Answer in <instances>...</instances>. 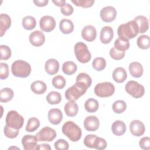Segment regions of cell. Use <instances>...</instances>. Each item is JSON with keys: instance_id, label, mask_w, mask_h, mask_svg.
Segmentation results:
<instances>
[{"instance_id": "cell-1", "label": "cell", "mask_w": 150, "mask_h": 150, "mask_svg": "<svg viewBox=\"0 0 150 150\" xmlns=\"http://www.w3.org/2000/svg\"><path fill=\"white\" fill-rule=\"evenodd\" d=\"M117 33L119 38L129 40L136 37L139 33L138 26L134 20L130 21L120 25L118 28Z\"/></svg>"}, {"instance_id": "cell-2", "label": "cell", "mask_w": 150, "mask_h": 150, "mask_svg": "<svg viewBox=\"0 0 150 150\" xmlns=\"http://www.w3.org/2000/svg\"><path fill=\"white\" fill-rule=\"evenodd\" d=\"M62 132L72 142L78 141L81 137V128L73 121H68L62 126Z\"/></svg>"}, {"instance_id": "cell-3", "label": "cell", "mask_w": 150, "mask_h": 150, "mask_svg": "<svg viewBox=\"0 0 150 150\" xmlns=\"http://www.w3.org/2000/svg\"><path fill=\"white\" fill-rule=\"evenodd\" d=\"M11 71L15 77L25 78L30 74L31 67L28 62L22 60H17L12 64Z\"/></svg>"}, {"instance_id": "cell-4", "label": "cell", "mask_w": 150, "mask_h": 150, "mask_svg": "<svg viewBox=\"0 0 150 150\" xmlns=\"http://www.w3.org/2000/svg\"><path fill=\"white\" fill-rule=\"evenodd\" d=\"M87 86L81 82H76L71 87L65 91V97L69 101H76L85 94L87 90Z\"/></svg>"}, {"instance_id": "cell-5", "label": "cell", "mask_w": 150, "mask_h": 150, "mask_svg": "<svg viewBox=\"0 0 150 150\" xmlns=\"http://www.w3.org/2000/svg\"><path fill=\"white\" fill-rule=\"evenodd\" d=\"M74 51L77 60L82 63L88 62L91 57V53L87 46L82 42L76 43L74 47Z\"/></svg>"}, {"instance_id": "cell-6", "label": "cell", "mask_w": 150, "mask_h": 150, "mask_svg": "<svg viewBox=\"0 0 150 150\" xmlns=\"http://www.w3.org/2000/svg\"><path fill=\"white\" fill-rule=\"evenodd\" d=\"M83 143L84 145L88 148H94L98 150L104 149L107 147L106 141L94 134L87 135L84 139Z\"/></svg>"}, {"instance_id": "cell-7", "label": "cell", "mask_w": 150, "mask_h": 150, "mask_svg": "<svg viewBox=\"0 0 150 150\" xmlns=\"http://www.w3.org/2000/svg\"><path fill=\"white\" fill-rule=\"evenodd\" d=\"M5 122L6 125L8 127L15 129H19L24 124V119L16 111L11 110L8 112Z\"/></svg>"}, {"instance_id": "cell-8", "label": "cell", "mask_w": 150, "mask_h": 150, "mask_svg": "<svg viewBox=\"0 0 150 150\" xmlns=\"http://www.w3.org/2000/svg\"><path fill=\"white\" fill-rule=\"evenodd\" d=\"M115 91L114 86L110 82L100 83L94 87V93L100 97H108L111 96Z\"/></svg>"}, {"instance_id": "cell-9", "label": "cell", "mask_w": 150, "mask_h": 150, "mask_svg": "<svg viewBox=\"0 0 150 150\" xmlns=\"http://www.w3.org/2000/svg\"><path fill=\"white\" fill-rule=\"evenodd\" d=\"M127 93L135 98H141L145 93L144 87L137 81L130 80L125 86Z\"/></svg>"}, {"instance_id": "cell-10", "label": "cell", "mask_w": 150, "mask_h": 150, "mask_svg": "<svg viewBox=\"0 0 150 150\" xmlns=\"http://www.w3.org/2000/svg\"><path fill=\"white\" fill-rule=\"evenodd\" d=\"M56 131L49 127H45L35 135L38 141L50 142L56 137Z\"/></svg>"}, {"instance_id": "cell-11", "label": "cell", "mask_w": 150, "mask_h": 150, "mask_svg": "<svg viewBox=\"0 0 150 150\" xmlns=\"http://www.w3.org/2000/svg\"><path fill=\"white\" fill-rule=\"evenodd\" d=\"M40 29L46 32L52 31L56 26V21L54 18L49 15H45L42 17L39 21Z\"/></svg>"}, {"instance_id": "cell-12", "label": "cell", "mask_w": 150, "mask_h": 150, "mask_svg": "<svg viewBox=\"0 0 150 150\" xmlns=\"http://www.w3.org/2000/svg\"><path fill=\"white\" fill-rule=\"evenodd\" d=\"M117 16V11L115 8L111 6H107L103 8L100 11V17L105 22L113 21Z\"/></svg>"}, {"instance_id": "cell-13", "label": "cell", "mask_w": 150, "mask_h": 150, "mask_svg": "<svg viewBox=\"0 0 150 150\" xmlns=\"http://www.w3.org/2000/svg\"><path fill=\"white\" fill-rule=\"evenodd\" d=\"M22 144L25 150L38 149V140L35 135H25L22 138Z\"/></svg>"}, {"instance_id": "cell-14", "label": "cell", "mask_w": 150, "mask_h": 150, "mask_svg": "<svg viewBox=\"0 0 150 150\" xmlns=\"http://www.w3.org/2000/svg\"><path fill=\"white\" fill-rule=\"evenodd\" d=\"M129 130L131 133L135 137L142 135L145 131L144 124L139 120H133L129 124Z\"/></svg>"}, {"instance_id": "cell-15", "label": "cell", "mask_w": 150, "mask_h": 150, "mask_svg": "<svg viewBox=\"0 0 150 150\" xmlns=\"http://www.w3.org/2000/svg\"><path fill=\"white\" fill-rule=\"evenodd\" d=\"M29 42L34 46L39 47L43 45L45 41V36L40 30H35L32 32L29 37Z\"/></svg>"}, {"instance_id": "cell-16", "label": "cell", "mask_w": 150, "mask_h": 150, "mask_svg": "<svg viewBox=\"0 0 150 150\" xmlns=\"http://www.w3.org/2000/svg\"><path fill=\"white\" fill-rule=\"evenodd\" d=\"M100 125L98 118L94 115L87 117L84 121V127L88 131H96Z\"/></svg>"}, {"instance_id": "cell-17", "label": "cell", "mask_w": 150, "mask_h": 150, "mask_svg": "<svg viewBox=\"0 0 150 150\" xmlns=\"http://www.w3.org/2000/svg\"><path fill=\"white\" fill-rule=\"evenodd\" d=\"M97 31L92 25H87L81 30V36L83 39L87 42H92L96 38Z\"/></svg>"}, {"instance_id": "cell-18", "label": "cell", "mask_w": 150, "mask_h": 150, "mask_svg": "<svg viewBox=\"0 0 150 150\" xmlns=\"http://www.w3.org/2000/svg\"><path fill=\"white\" fill-rule=\"evenodd\" d=\"M48 120L53 125L59 124L63 119V114L59 108H52L48 112Z\"/></svg>"}, {"instance_id": "cell-19", "label": "cell", "mask_w": 150, "mask_h": 150, "mask_svg": "<svg viewBox=\"0 0 150 150\" xmlns=\"http://www.w3.org/2000/svg\"><path fill=\"white\" fill-rule=\"evenodd\" d=\"M113 36L114 32L111 27L105 26L102 28L100 35V39L101 43L104 44L109 43L112 39Z\"/></svg>"}, {"instance_id": "cell-20", "label": "cell", "mask_w": 150, "mask_h": 150, "mask_svg": "<svg viewBox=\"0 0 150 150\" xmlns=\"http://www.w3.org/2000/svg\"><path fill=\"white\" fill-rule=\"evenodd\" d=\"M45 69L48 74L54 75L58 72L59 63L56 59H49L45 62Z\"/></svg>"}, {"instance_id": "cell-21", "label": "cell", "mask_w": 150, "mask_h": 150, "mask_svg": "<svg viewBox=\"0 0 150 150\" xmlns=\"http://www.w3.org/2000/svg\"><path fill=\"white\" fill-rule=\"evenodd\" d=\"M11 25V19L6 13L0 15V35L2 36L5 32L9 29Z\"/></svg>"}, {"instance_id": "cell-22", "label": "cell", "mask_w": 150, "mask_h": 150, "mask_svg": "<svg viewBox=\"0 0 150 150\" xmlns=\"http://www.w3.org/2000/svg\"><path fill=\"white\" fill-rule=\"evenodd\" d=\"M134 21L138 26L139 33H143L148 30L149 28V21L146 17L142 15H138L134 18Z\"/></svg>"}, {"instance_id": "cell-23", "label": "cell", "mask_w": 150, "mask_h": 150, "mask_svg": "<svg viewBox=\"0 0 150 150\" xmlns=\"http://www.w3.org/2000/svg\"><path fill=\"white\" fill-rule=\"evenodd\" d=\"M143 67L142 64L137 62H134L129 65V71L130 74L135 78L140 77L143 74Z\"/></svg>"}, {"instance_id": "cell-24", "label": "cell", "mask_w": 150, "mask_h": 150, "mask_svg": "<svg viewBox=\"0 0 150 150\" xmlns=\"http://www.w3.org/2000/svg\"><path fill=\"white\" fill-rule=\"evenodd\" d=\"M127 77V73L126 70L121 67H117L114 69L112 73V79L113 80L118 83H121L125 81Z\"/></svg>"}, {"instance_id": "cell-25", "label": "cell", "mask_w": 150, "mask_h": 150, "mask_svg": "<svg viewBox=\"0 0 150 150\" xmlns=\"http://www.w3.org/2000/svg\"><path fill=\"white\" fill-rule=\"evenodd\" d=\"M64 110L68 117H73L77 114L79 107L74 101H69L64 105Z\"/></svg>"}, {"instance_id": "cell-26", "label": "cell", "mask_w": 150, "mask_h": 150, "mask_svg": "<svg viewBox=\"0 0 150 150\" xmlns=\"http://www.w3.org/2000/svg\"><path fill=\"white\" fill-rule=\"evenodd\" d=\"M111 130L115 135L121 136L126 131L125 124L122 121L116 120L112 124Z\"/></svg>"}, {"instance_id": "cell-27", "label": "cell", "mask_w": 150, "mask_h": 150, "mask_svg": "<svg viewBox=\"0 0 150 150\" xmlns=\"http://www.w3.org/2000/svg\"><path fill=\"white\" fill-rule=\"evenodd\" d=\"M59 28L63 34H70L74 30V25L71 21L67 19H63L59 23Z\"/></svg>"}, {"instance_id": "cell-28", "label": "cell", "mask_w": 150, "mask_h": 150, "mask_svg": "<svg viewBox=\"0 0 150 150\" xmlns=\"http://www.w3.org/2000/svg\"><path fill=\"white\" fill-rule=\"evenodd\" d=\"M30 89L35 94H42L46 92L47 86L43 81L36 80L31 84Z\"/></svg>"}, {"instance_id": "cell-29", "label": "cell", "mask_w": 150, "mask_h": 150, "mask_svg": "<svg viewBox=\"0 0 150 150\" xmlns=\"http://www.w3.org/2000/svg\"><path fill=\"white\" fill-rule=\"evenodd\" d=\"M77 69L76 64L72 61L65 62L62 66V70L66 75H72L76 73Z\"/></svg>"}, {"instance_id": "cell-30", "label": "cell", "mask_w": 150, "mask_h": 150, "mask_svg": "<svg viewBox=\"0 0 150 150\" xmlns=\"http://www.w3.org/2000/svg\"><path fill=\"white\" fill-rule=\"evenodd\" d=\"M13 97V91L10 88H4L0 91V101L7 103L11 101Z\"/></svg>"}, {"instance_id": "cell-31", "label": "cell", "mask_w": 150, "mask_h": 150, "mask_svg": "<svg viewBox=\"0 0 150 150\" xmlns=\"http://www.w3.org/2000/svg\"><path fill=\"white\" fill-rule=\"evenodd\" d=\"M114 47L118 50L125 52L129 47V40L122 38L117 39L114 42Z\"/></svg>"}, {"instance_id": "cell-32", "label": "cell", "mask_w": 150, "mask_h": 150, "mask_svg": "<svg viewBox=\"0 0 150 150\" xmlns=\"http://www.w3.org/2000/svg\"><path fill=\"white\" fill-rule=\"evenodd\" d=\"M99 104L97 100L90 98L87 99L84 103L85 110L88 112H95L98 109Z\"/></svg>"}, {"instance_id": "cell-33", "label": "cell", "mask_w": 150, "mask_h": 150, "mask_svg": "<svg viewBox=\"0 0 150 150\" xmlns=\"http://www.w3.org/2000/svg\"><path fill=\"white\" fill-rule=\"evenodd\" d=\"M22 26L26 30H32L36 25V19L32 16H26L22 19Z\"/></svg>"}, {"instance_id": "cell-34", "label": "cell", "mask_w": 150, "mask_h": 150, "mask_svg": "<svg viewBox=\"0 0 150 150\" xmlns=\"http://www.w3.org/2000/svg\"><path fill=\"white\" fill-rule=\"evenodd\" d=\"M46 98V101L49 104L54 105V104H59L61 101L62 96L59 92L52 91L49 93Z\"/></svg>"}, {"instance_id": "cell-35", "label": "cell", "mask_w": 150, "mask_h": 150, "mask_svg": "<svg viewBox=\"0 0 150 150\" xmlns=\"http://www.w3.org/2000/svg\"><path fill=\"white\" fill-rule=\"evenodd\" d=\"M137 43L139 48L141 49H148L150 47L149 36L146 35L139 36L137 40Z\"/></svg>"}, {"instance_id": "cell-36", "label": "cell", "mask_w": 150, "mask_h": 150, "mask_svg": "<svg viewBox=\"0 0 150 150\" xmlns=\"http://www.w3.org/2000/svg\"><path fill=\"white\" fill-rule=\"evenodd\" d=\"M40 126V121L36 117H32L28 121L25 129L27 132H32L36 131Z\"/></svg>"}, {"instance_id": "cell-37", "label": "cell", "mask_w": 150, "mask_h": 150, "mask_svg": "<svg viewBox=\"0 0 150 150\" xmlns=\"http://www.w3.org/2000/svg\"><path fill=\"white\" fill-rule=\"evenodd\" d=\"M92 66L96 70L101 71L104 70L106 66V60L101 57H96L93 61Z\"/></svg>"}, {"instance_id": "cell-38", "label": "cell", "mask_w": 150, "mask_h": 150, "mask_svg": "<svg viewBox=\"0 0 150 150\" xmlns=\"http://www.w3.org/2000/svg\"><path fill=\"white\" fill-rule=\"evenodd\" d=\"M126 108L127 104L125 102L121 100L115 101L112 105V110L117 114H121L123 112L126 110Z\"/></svg>"}, {"instance_id": "cell-39", "label": "cell", "mask_w": 150, "mask_h": 150, "mask_svg": "<svg viewBox=\"0 0 150 150\" xmlns=\"http://www.w3.org/2000/svg\"><path fill=\"white\" fill-rule=\"evenodd\" d=\"M66 81L64 77L61 75H57L52 79V84L57 89H62L64 87Z\"/></svg>"}, {"instance_id": "cell-40", "label": "cell", "mask_w": 150, "mask_h": 150, "mask_svg": "<svg viewBox=\"0 0 150 150\" xmlns=\"http://www.w3.org/2000/svg\"><path fill=\"white\" fill-rule=\"evenodd\" d=\"M76 82H81L84 83L87 88L90 87L91 84V78L90 76L85 73H79L76 77Z\"/></svg>"}, {"instance_id": "cell-41", "label": "cell", "mask_w": 150, "mask_h": 150, "mask_svg": "<svg viewBox=\"0 0 150 150\" xmlns=\"http://www.w3.org/2000/svg\"><path fill=\"white\" fill-rule=\"evenodd\" d=\"M1 60H8L11 56V50L9 47L6 45H2L0 46Z\"/></svg>"}, {"instance_id": "cell-42", "label": "cell", "mask_w": 150, "mask_h": 150, "mask_svg": "<svg viewBox=\"0 0 150 150\" xmlns=\"http://www.w3.org/2000/svg\"><path fill=\"white\" fill-rule=\"evenodd\" d=\"M19 129H15L12 128L8 127L7 125H5L4 129V132L5 135L9 138H15L19 134Z\"/></svg>"}, {"instance_id": "cell-43", "label": "cell", "mask_w": 150, "mask_h": 150, "mask_svg": "<svg viewBox=\"0 0 150 150\" xmlns=\"http://www.w3.org/2000/svg\"><path fill=\"white\" fill-rule=\"evenodd\" d=\"M125 52L124 51H120L116 49L114 47H112L110 50V57L116 60L122 59L125 56Z\"/></svg>"}, {"instance_id": "cell-44", "label": "cell", "mask_w": 150, "mask_h": 150, "mask_svg": "<svg viewBox=\"0 0 150 150\" xmlns=\"http://www.w3.org/2000/svg\"><path fill=\"white\" fill-rule=\"evenodd\" d=\"M71 2L77 6L86 8L92 6L95 1L94 0H71Z\"/></svg>"}, {"instance_id": "cell-45", "label": "cell", "mask_w": 150, "mask_h": 150, "mask_svg": "<svg viewBox=\"0 0 150 150\" xmlns=\"http://www.w3.org/2000/svg\"><path fill=\"white\" fill-rule=\"evenodd\" d=\"M54 146L57 150H67L69 148V145L66 140L59 139L54 142Z\"/></svg>"}, {"instance_id": "cell-46", "label": "cell", "mask_w": 150, "mask_h": 150, "mask_svg": "<svg viewBox=\"0 0 150 150\" xmlns=\"http://www.w3.org/2000/svg\"><path fill=\"white\" fill-rule=\"evenodd\" d=\"M0 79H6L9 76V67L5 63H0Z\"/></svg>"}, {"instance_id": "cell-47", "label": "cell", "mask_w": 150, "mask_h": 150, "mask_svg": "<svg viewBox=\"0 0 150 150\" xmlns=\"http://www.w3.org/2000/svg\"><path fill=\"white\" fill-rule=\"evenodd\" d=\"M60 11L63 15L69 16L73 13L74 9L71 5L66 2L64 5L60 8Z\"/></svg>"}, {"instance_id": "cell-48", "label": "cell", "mask_w": 150, "mask_h": 150, "mask_svg": "<svg viewBox=\"0 0 150 150\" xmlns=\"http://www.w3.org/2000/svg\"><path fill=\"white\" fill-rule=\"evenodd\" d=\"M139 145L141 148L145 150L150 149V138L148 137L142 138L139 142Z\"/></svg>"}, {"instance_id": "cell-49", "label": "cell", "mask_w": 150, "mask_h": 150, "mask_svg": "<svg viewBox=\"0 0 150 150\" xmlns=\"http://www.w3.org/2000/svg\"><path fill=\"white\" fill-rule=\"evenodd\" d=\"M49 2L48 0H34L33 3L38 6H45Z\"/></svg>"}, {"instance_id": "cell-50", "label": "cell", "mask_w": 150, "mask_h": 150, "mask_svg": "<svg viewBox=\"0 0 150 150\" xmlns=\"http://www.w3.org/2000/svg\"><path fill=\"white\" fill-rule=\"evenodd\" d=\"M38 149H48L50 150L51 148L49 144H39L38 145Z\"/></svg>"}, {"instance_id": "cell-51", "label": "cell", "mask_w": 150, "mask_h": 150, "mask_svg": "<svg viewBox=\"0 0 150 150\" xmlns=\"http://www.w3.org/2000/svg\"><path fill=\"white\" fill-rule=\"evenodd\" d=\"M52 2L57 6L62 7L63 6L64 4L66 3V1L64 0H53Z\"/></svg>"}]
</instances>
